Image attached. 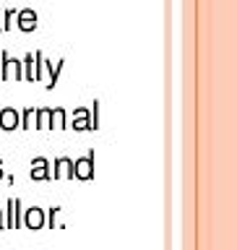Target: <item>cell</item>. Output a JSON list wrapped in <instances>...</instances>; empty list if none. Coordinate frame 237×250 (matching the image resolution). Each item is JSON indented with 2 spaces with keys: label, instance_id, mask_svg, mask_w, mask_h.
<instances>
[{
  "label": "cell",
  "instance_id": "13",
  "mask_svg": "<svg viewBox=\"0 0 237 250\" xmlns=\"http://www.w3.org/2000/svg\"><path fill=\"white\" fill-rule=\"evenodd\" d=\"M31 117H34V109H31V107L21 109V112H19V128L29 130V128H31Z\"/></svg>",
  "mask_w": 237,
  "mask_h": 250
},
{
  "label": "cell",
  "instance_id": "5",
  "mask_svg": "<svg viewBox=\"0 0 237 250\" xmlns=\"http://www.w3.org/2000/svg\"><path fill=\"white\" fill-rule=\"evenodd\" d=\"M29 177L31 180H52L50 177V159H47V156H37V159H31Z\"/></svg>",
  "mask_w": 237,
  "mask_h": 250
},
{
  "label": "cell",
  "instance_id": "3",
  "mask_svg": "<svg viewBox=\"0 0 237 250\" xmlns=\"http://www.w3.org/2000/svg\"><path fill=\"white\" fill-rule=\"evenodd\" d=\"M21 224L26 227V229H42V227H44V208H39V206L23 208Z\"/></svg>",
  "mask_w": 237,
  "mask_h": 250
},
{
  "label": "cell",
  "instance_id": "1",
  "mask_svg": "<svg viewBox=\"0 0 237 250\" xmlns=\"http://www.w3.org/2000/svg\"><path fill=\"white\" fill-rule=\"evenodd\" d=\"M50 177L73 180V159H70V156H58V159L50 164Z\"/></svg>",
  "mask_w": 237,
  "mask_h": 250
},
{
  "label": "cell",
  "instance_id": "17",
  "mask_svg": "<svg viewBox=\"0 0 237 250\" xmlns=\"http://www.w3.org/2000/svg\"><path fill=\"white\" fill-rule=\"evenodd\" d=\"M0 229H3V211H0Z\"/></svg>",
  "mask_w": 237,
  "mask_h": 250
},
{
  "label": "cell",
  "instance_id": "16",
  "mask_svg": "<svg viewBox=\"0 0 237 250\" xmlns=\"http://www.w3.org/2000/svg\"><path fill=\"white\" fill-rule=\"evenodd\" d=\"M5 177V172H3V159H0V180Z\"/></svg>",
  "mask_w": 237,
  "mask_h": 250
},
{
  "label": "cell",
  "instance_id": "18",
  "mask_svg": "<svg viewBox=\"0 0 237 250\" xmlns=\"http://www.w3.org/2000/svg\"><path fill=\"white\" fill-rule=\"evenodd\" d=\"M0 31H3V23H0Z\"/></svg>",
  "mask_w": 237,
  "mask_h": 250
},
{
  "label": "cell",
  "instance_id": "9",
  "mask_svg": "<svg viewBox=\"0 0 237 250\" xmlns=\"http://www.w3.org/2000/svg\"><path fill=\"white\" fill-rule=\"evenodd\" d=\"M65 130L68 128V117H65V109L63 107H52L50 112V130Z\"/></svg>",
  "mask_w": 237,
  "mask_h": 250
},
{
  "label": "cell",
  "instance_id": "15",
  "mask_svg": "<svg viewBox=\"0 0 237 250\" xmlns=\"http://www.w3.org/2000/svg\"><path fill=\"white\" fill-rule=\"evenodd\" d=\"M91 128L97 130L99 128V102L94 99V109H91Z\"/></svg>",
  "mask_w": 237,
  "mask_h": 250
},
{
  "label": "cell",
  "instance_id": "6",
  "mask_svg": "<svg viewBox=\"0 0 237 250\" xmlns=\"http://www.w3.org/2000/svg\"><path fill=\"white\" fill-rule=\"evenodd\" d=\"M73 130H94L91 128V109L89 107H76L73 109V123L68 125Z\"/></svg>",
  "mask_w": 237,
  "mask_h": 250
},
{
  "label": "cell",
  "instance_id": "14",
  "mask_svg": "<svg viewBox=\"0 0 237 250\" xmlns=\"http://www.w3.org/2000/svg\"><path fill=\"white\" fill-rule=\"evenodd\" d=\"M21 224V201L13 198V227Z\"/></svg>",
  "mask_w": 237,
  "mask_h": 250
},
{
  "label": "cell",
  "instance_id": "2",
  "mask_svg": "<svg viewBox=\"0 0 237 250\" xmlns=\"http://www.w3.org/2000/svg\"><path fill=\"white\" fill-rule=\"evenodd\" d=\"M73 177L76 180H91L94 177V154H84L73 159Z\"/></svg>",
  "mask_w": 237,
  "mask_h": 250
},
{
  "label": "cell",
  "instance_id": "11",
  "mask_svg": "<svg viewBox=\"0 0 237 250\" xmlns=\"http://www.w3.org/2000/svg\"><path fill=\"white\" fill-rule=\"evenodd\" d=\"M21 68H23V78L34 81V58H31V52H26V58L21 60Z\"/></svg>",
  "mask_w": 237,
  "mask_h": 250
},
{
  "label": "cell",
  "instance_id": "10",
  "mask_svg": "<svg viewBox=\"0 0 237 250\" xmlns=\"http://www.w3.org/2000/svg\"><path fill=\"white\" fill-rule=\"evenodd\" d=\"M50 107H42V109H34V128L39 130H50Z\"/></svg>",
  "mask_w": 237,
  "mask_h": 250
},
{
  "label": "cell",
  "instance_id": "7",
  "mask_svg": "<svg viewBox=\"0 0 237 250\" xmlns=\"http://www.w3.org/2000/svg\"><path fill=\"white\" fill-rule=\"evenodd\" d=\"M0 128L3 130H16L19 128V109L16 107H3L0 109Z\"/></svg>",
  "mask_w": 237,
  "mask_h": 250
},
{
  "label": "cell",
  "instance_id": "4",
  "mask_svg": "<svg viewBox=\"0 0 237 250\" xmlns=\"http://www.w3.org/2000/svg\"><path fill=\"white\" fill-rule=\"evenodd\" d=\"M37 11L34 8H21V11H16V26L21 31H34L37 29Z\"/></svg>",
  "mask_w": 237,
  "mask_h": 250
},
{
  "label": "cell",
  "instance_id": "8",
  "mask_svg": "<svg viewBox=\"0 0 237 250\" xmlns=\"http://www.w3.org/2000/svg\"><path fill=\"white\" fill-rule=\"evenodd\" d=\"M44 68H47V73H50V83H47V89H55V86H58V78H60V73H63V68H65V60H58L52 65L50 60H44Z\"/></svg>",
  "mask_w": 237,
  "mask_h": 250
},
{
  "label": "cell",
  "instance_id": "12",
  "mask_svg": "<svg viewBox=\"0 0 237 250\" xmlns=\"http://www.w3.org/2000/svg\"><path fill=\"white\" fill-rule=\"evenodd\" d=\"M31 58H34V81H39V78H42V73H44V55L37 50Z\"/></svg>",
  "mask_w": 237,
  "mask_h": 250
}]
</instances>
